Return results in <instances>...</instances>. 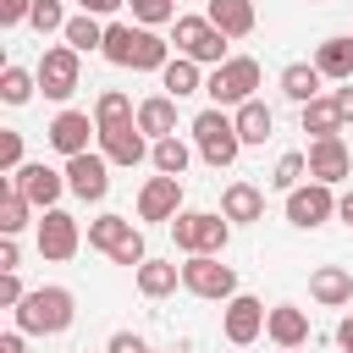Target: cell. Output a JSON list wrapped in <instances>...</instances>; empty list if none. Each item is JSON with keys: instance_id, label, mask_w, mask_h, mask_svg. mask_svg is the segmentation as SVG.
<instances>
[{"instance_id": "6da1fadb", "label": "cell", "mask_w": 353, "mask_h": 353, "mask_svg": "<svg viewBox=\"0 0 353 353\" xmlns=\"http://www.w3.org/2000/svg\"><path fill=\"white\" fill-rule=\"evenodd\" d=\"M11 314H17V331H28V336H61L77 320V298H72V287H33Z\"/></svg>"}, {"instance_id": "7a4b0ae2", "label": "cell", "mask_w": 353, "mask_h": 353, "mask_svg": "<svg viewBox=\"0 0 353 353\" xmlns=\"http://www.w3.org/2000/svg\"><path fill=\"white\" fill-rule=\"evenodd\" d=\"M193 143H199V154L221 171V165H232L237 154H243V138H237V121L221 110V105H210V110H199L193 116Z\"/></svg>"}, {"instance_id": "3957f363", "label": "cell", "mask_w": 353, "mask_h": 353, "mask_svg": "<svg viewBox=\"0 0 353 353\" xmlns=\"http://www.w3.org/2000/svg\"><path fill=\"white\" fill-rule=\"evenodd\" d=\"M254 88H259V61H254V55H226V61L204 77V94H210L221 110H226V105L237 110L243 99H254Z\"/></svg>"}, {"instance_id": "277c9868", "label": "cell", "mask_w": 353, "mask_h": 353, "mask_svg": "<svg viewBox=\"0 0 353 353\" xmlns=\"http://www.w3.org/2000/svg\"><path fill=\"white\" fill-rule=\"evenodd\" d=\"M171 237H176L182 254H221L226 237H232V221L215 215V210H182L171 221Z\"/></svg>"}, {"instance_id": "5b68a950", "label": "cell", "mask_w": 353, "mask_h": 353, "mask_svg": "<svg viewBox=\"0 0 353 353\" xmlns=\"http://www.w3.org/2000/svg\"><path fill=\"white\" fill-rule=\"evenodd\" d=\"M171 44H176V55H188L199 66H221L226 61V33L210 17H176L171 22Z\"/></svg>"}, {"instance_id": "8992f818", "label": "cell", "mask_w": 353, "mask_h": 353, "mask_svg": "<svg viewBox=\"0 0 353 353\" xmlns=\"http://www.w3.org/2000/svg\"><path fill=\"white\" fill-rule=\"evenodd\" d=\"M39 88H44V99H72L77 94V83H83V55L72 50V44H50L44 55H39Z\"/></svg>"}, {"instance_id": "52a82bcc", "label": "cell", "mask_w": 353, "mask_h": 353, "mask_svg": "<svg viewBox=\"0 0 353 353\" xmlns=\"http://www.w3.org/2000/svg\"><path fill=\"white\" fill-rule=\"evenodd\" d=\"M182 287L193 292V298H237V270L232 265H221V254H188V265H182Z\"/></svg>"}, {"instance_id": "ba28073f", "label": "cell", "mask_w": 353, "mask_h": 353, "mask_svg": "<svg viewBox=\"0 0 353 353\" xmlns=\"http://www.w3.org/2000/svg\"><path fill=\"white\" fill-rule=\"evenodd\" d=\"M331 215H336V193H331V182H314V176H309V182H298V188L287 193V221H292V226L309 232V226H325Z\"/></svg>"}, {"instance_id": "9c48e42d", "label": "cell", "mask_w": 353, "mask_h": 353, "mask_svg": "<svg viewBox=\"0 0 353 353\" xmlns=\"http://www.w3.org/2000/svg\"><path fill=\"white\" fill-rule=\"evenodd\" d=\"M66 188H72L83 204L105 199V193H110V160H105L99 149H83V154H72V160H66Z\"/></svg>"}, {"instance_id": "30bf717a", "label": "cell", "mask_w": 353, "mask_h": 353, "mask_svg": "<svg viewBox=\"0 0 353 353\" xmlns=\"http://www.w3.org/2000/svg\"><path fill=\"white\" fill-rule=\"evenodd\" d=\"M44 138H50V149L55 154H83L88 149V138H99V121H94V110H61L50 127H44Z\"/></svg>"}, {"instance_id": "8fae6325", "label": "cell", "mask_w": 353, "mask_h": 353, "mask_svg": "<svg viewBox=\"0 0 353 353\" xmlns=\"http://www.w3.org/2000/svg\"><path fill=\"white\" fill-rule=\"evenodd\" d=\"M6 182H17V188L33 199V210H55V199H61V193H72V188H66V171H55V165H44V160L17 165Z\"/></svg>"}, {"instance_id": "7c38bea8", "label": "cell", "mask_w": 353, "mask_h": 353, "mask_svg": "<svg viewBox=\"0 0 353 353\" xmlns=\"http://www.w3.org/2000/svg\"><path fill=\"white\" fill-rule=\"evenodd\" d=\"M265 303L259 298H248V292H237V298H226V314H221V331H226V342L232 347H248V342H259V331H265Z\"/></svg>"}, {"instance_id": "4fadbf2b", "label": "cell", "mask_w": 353, "mask_h": 353, "mask_svg": "<svg viewBox=\"0 0 353 353\" xmlns=\"http://www.w3.org/2000/svg\"><path fill=\"white\" fill-rule=\"evenodd\" d=\"M182 215V176H149L138 188V221H176Z\"/></svg>"}, {"instance_id": "5bb4252c", "label": "cell", "mask_w": 353, "mask_h": 353, "mask_svg": "<svg viewBox=\"0 0 353 353\" xmlns=\"http://www.w3.org/2000/svg\"><path fill=\"white\" fill-rule=\"evenodd\" d=\"M83 248V232H77V215H66V210H44V221H39V254L44 259H72Z\"/></svg>"}, {"instance_id": "9a60e30c", "label": "cell", "mask_w": 353, "mask_h": 353, "mask_svg": "<svg viewBox=\"0 0 353 353\" xmlns=\"http://www.w3.org/2000/svg\"><path fill=\"white\" fill-rule=\"evenodd\" d=\"M303 154H309V176H314V182H331V188H336V182L353 171V154H347L342 132H336V138H314Z\"/></svg>"}, {"instance_id": "2e32d148", "label": "cell", "mask_w": 353, "mask_h": 353, "mask_svg": "<svg viewBox=\"0 0 353 353\" xmlns=\"http://www.w3.org/2000/svg\"><path fill=\"white\" fill-rule=\"evenodd\" d=\"M149 149H154V143H143V127H138V121L99 132V154H105L110 165H138V160H149Z\"/></svg>"}, {"instance_id": "e0dca14e", "label": "cell", "mask_w": 353, "mask_h": 353, "mask_svg": "<svg viewBox=\"0 0 353 353\" xmlns=\"http://www.w3.org/2000/svg\"><path fill=\"white\" fill-rule=\"evenodd\" d=\"M265 331H270L276 347H303V342H309V309H298V303H276V309L265 314Z\"/></svg>"}, {"instance_id": "ac0fdd59", "label": "cell", "mask_w": 353, "mask_h": 353, "mask_svg": "<svg viewBox=\"0 0 353 353\" xmlns=\"http://www.w3.org/2000/svg\"><path fill=\"white\" fill-rule=\"evenodd\" d=\"M298 121H303V132H314V138H336V132L347 127L336 94H314L309 105H298Z\"/></svg>"}, {"instance_id": "d6986e66", "label": "cell", "mask_w": 353, "mask_h": 353, "mask_svg": "<svg viewBox=\"0 0 353 353\" xmlns=\"http://www.w3.org/2000/svg\"><path fill=\"white\" fill-rule=\"evenodd\" d=\"M309 298L325 303V309L353 303V270H342V265H320V270L309 276Z\"/></svg>"}, {"instance_id": "ffe728a7", "label": "cell", "mask_w": 353, "mask_h": 353, "mask_svg": "<svg viewBox=\"0 0 353 353\" xmlns=\"http://www.w3.org/2000/svg\"><path fill=\"white\" fill-rule=\"evenodd\" d=\"M314 66H320L331 83H353V33H331V39H320Z\"/></svg>"}, {"instance_id": "44dd1931", "label": "cell", "mask_w": 353, "mask_h": 353, "mask_svg": "<svg viewBox=\"0 0 353 353\" xmlns=\"http://www.w3.org/2000/svg\"><path fill=\"white\" fill-rule=\"evenodd\" d=\"M221 215L237 221V226H248V221L265 215V193H259L254 182H226V193H221Z\"/></svg>"}, {"instance_id": "7402d4cb", "label": "cell", "mask_w": 353, "mask_h": 353, "mask_svg": "<svg viewBox=\"0 0 353 353\" xmlns=\"http://www.w3.org/2000/svg\"><path fill=\"white\" fill-rule=\"evenodd\" d=\"M138 127H143V138H171L176 132V99L171 94L138 99Z\"/></svg>"}, {"instance_id": "603a6c76", "label": "cell", "mask_w": 353, "mask_h": 353, "mask_svg": "<svg viewBox=\"0 0 353 353\" xmlns=\"http://www.w3.org/2000/svg\"><path fill=\"white\" fill-rule=\"evenodd\" d=\"M226 39H248L254 33V0H210V11H204Z\"/></svg>"}, {"instance_id": "cb8c5ba5", "label": "cell", "mask_w": 353, "mask_h": 353, "mask_svg": "<svg viewBox=\"0 0 353 353\" xmlns=\"http://www.w3.org/2000/svg\"><path fill=\"white\" fill-rule=\"evenodd\" d=\"M160 88H165L171 99H188V94H199V88H204V72H199V61H188V55H171V61L160 66Z\"/></svg>"}, {"instance_id": "d4e9b609", "label": "cell", "mask_w": 353, "mask_h": 353, "mask_svg": "<svg viewBox=\"0 0 353 353\" xmlns=\"http://www.w3.org/2000/svg\"><path fill=\"white\" fill-rule=\"evenodd\" d=\"M320 83H325V72H320L314 61H292V66H281V94H287L292 105H309V99L320 94Z\"/></svg>"}, {"instance_id": "484cf974", "label": "cell", "mask_w": 353, "mask_h": 353, "mask_svg": "<svg viewBox=\"0 0 353 353\" xmlns=\"http://www.w3.org/2000/svg\"><path fill=\"white\" fill-rule=\"evenodd\" d=\"M232 121H237V138H243V143H265V138L276 132V116H270L265 99H243V105L232 110Z\"/></svg>"}, {"instance_id": "4316f807", "label": "cell", "mask_w": 353, "mask_h": 353, "mask_svg": "<svg viewBox=\"0 0 353 353\" xmlns=\"http://www.w3.org/2000/svg\"><path fill=\"white\" fill-rule=\"evenodd\" d=\"M132 276H138V292H143V298H165V292H176L182 265H171V259H143Z\"/></svg>"}, {"instance_id": "83f0119b", "label": "cell", "mask_w": 353, "mask_h": 353, "mask_svg": "<svg viewBox=\"0 0 353 353\" xmlns=\"http://www.w3.org/2000/svg\"><path fill=\"white\" fill-rule=\"evenodd\" d=\"M94 121H99V132H105V127H127V121H138V105H132L121 88H105V94L94 99Z\"/></svg>"}, {"instance_id": "f1b7e54d", "label": "cell", "mask_w": 353, "mask_h": 353, "mask_svg": "<svg viewBox=\"0 0 353 353\" xmlns=\"http://www.w3.org/2000/svg\"><path fill=\"white\" fill-rule=\"evenodd\" d=\"M77 55H88V50H105V22L99 17H88V11H77L72 22H66V33H61Z\"/></svg>"}, {"instance_id": "f546056e", "label": "cell", "mask_w": 353, "mask_h": 353, "mask_svg": "<svg viewBox=\"0 0 353 353\" xmlns=\"http://www.w3.org/2000/svg\"><path fill=\"white\" fill-rule=\"evenodd\" d=\"M33 88H39V72H28V66H17V61L0 66V99H6V105H28Z\"/></svg>"}, {"instance_id": "4dcf8cb0", "label": "cell", "mask_w": 353, "mask_h": 353, "mask_svg": "<svg viewBox=\"0 0 353 353\" xmlns=\"http://www.w3.org/2000/svg\"><path fill=\"white\" fill-rule=\"evenodd\" d=\"M188 160H193V149L171 132V138H154V149H149V165L154 171H165V176H182L188 171Z\"/></svg>"}, {"instance_id": "1f68e13d", "label": "cell", "mask_w": 353, "mask_h": 353, "mask_svg": "<svg viewBox=\"0 0 353 353\" xmlns=\"http://www.w3.org/2000/svg\"><path fill=\"white\" fill-rule=\"evenodd\" d=\"M28 210H33V199H28L17 182H6V188H0V232L17 237V232L28 226Z\"/></svg>"}, {"instance_id": "d6a6232c", "label": "cell", "mask_w": 353, "mask_h": 353, "mask_svg": "<svg viewBox=\"0 0 353 353\" xmlns=\"http://www.w3.org/2000/svg\"><path fill=\"white\" fill-rule=\"evenodd\" d=\"M132 39H138V28L132 22H105V61L110 66H132Z\"/></svg>"}, {"instance_id": "836d02e7", "label": "cell", "mask_w": 353, "mask_h": 353, "mask_svg": "<svg viewBox=\"0 0 353 353\" xmlns=\"http://www.w3.org/2000/svg\"><path fill=\"white\" fill-rule=\"evenodd\" d=\"M127 232H132V221H127V215H99V221H88V248L110 254V248H116Z\"/></svg>"}, {"instance_id": "e575fe53", "label": "cell", "mask_w": 353, "mask_h": 353, "mask_svg": "<svg viewBox=\"0 0 353 353\" xmlns=\"http://www.w3.org/2000/svg\"><path fill=\"white\" fill-rule=\"evenodd\" d=\"M303 176H309V154H303V149H287V154L276 160V171H270V188L292 193V188H298Z\"/></svg>"}, {"instance_id": "d590c367", "label": "cell", "mask_w": 353, "mask_h": 353, "mask_svg": "<svg viewBox=\"0 0 353 353\" xmlns=\"http://www.w3.org/2000/svg\"><path fill=\"white\" fill-rule=\"evenodd\" d=\"M132 6V22L138 28H165V22H176V0H127Z\"/></svg>"}, {"instance_id": "8d00e7d4", "label": "cell", "mask_w": 353, "mask_h": 353, "mask_svg": "<svg viewBox=\"0 0 353 353\" xmlns=\"http://www.w3.org/2000/svg\"><path fill=\"white\" fill-rule=\"evenodd\" d=\"M28 22H33V33H66V11H61V0H33V11H28Z\"/></svg>"}, {"instance_id": "74e56055", "label": "cell", "mask_w": 353, "mask_h": 353, "mask_svg": "<svg viewBox=\"0 0 353 353\" xmlns=\"http://www.w3.org/2000/svg\"><path fill=\"white\" fill-rule=\"evenodd\" d=\"M110 259H116V265H127V270H138V265L149 259V248H143V232L132 226V232H127V237H121V243L110 248Z\"/></svg>"}, {"instance_id": "f35d334b", "label": "cell", "mask_w": 353, "mask_h": 353, "mask_svg": "<svg viewBox=\"0 0 353 353\" xmlns=\"http://www.w3.org/2000/svg\"><path fill=\"white\" fill-rule=\"evenodd\" d=\"M17 165H28V160H22V132H11V127H6V132H0V171L11 176Z\"/></svg>"}, {"instance_id": "ab89813d", "label": "cell", "mask_w": 353, "mask_h": 353, "mask_svg": "<svg viewBox=\"0 0 353 353\" xmlns=\"http://www.w3.org/2000/svg\"><path fill=\"white\" fill-rule=\"evenodd\" d=\"M22 298H28V287L17 281V270H0V303H6V309H17Z\"/></svg>"}, {"instance_id": "60d3db41", "label": "cell", "mask_w": 353, "mask_h": 353, "mask_svg": "<svg viewBox=\"0 0 353 353\" xmlns=\"http://www.w3.org/2000/svg\"><path fill=\"white\" fill-rule=\"evenodd\" d=\"M105 353H149V342H143L138 331H116V336L105 342Z\"/></svg>"}, {"instance_id": "b9f144b4", "label": "cell", "mask_w": 353, "mask_h": 353, "mask_svg": "<svg viewBox=\"0 0 353 353\" xmlns=\"http://www.w3.org/2000/svg\"><path fill=\"white\" fill-rule=\"evenodd\" d=\"M28 11H33V0H0V28H17V22H28Z\"/></svg>"}, {"instance_id": "7bdbcfd3", "label": "cell", "mask_w": 353, "mask_h": 353, "mask_svg": "<svg viewBox=\"0 0 353 353\" xmlns=\"http://www.w3.org/2000/svg\"><path fill=\"white\" fill-rule=\"evenodd\" d=\"M17 265H22V248H17V237L0 232V270H17Z\"/></svg>"}, {"instance_id": "ee69618b", "label": "cell", "mask_w": 353, "mask_h": 353, "mask_svg": "<svg viewBox=\"0 0 353 353\" xmlns=\"http://www.w3.org/2000/svg\"><path fill=\"white\" fill-rule=\"evenodd\" d=\"M127 0H77V11H88V17H110V11H121Z\"/></svg>"}, {"instance_id": "f6af8a7d", "label": "cell", "mask_w": 353, "mask_h": 353, "mask_svg": "<svg viewBox=\"0 0 353 353\" xmlns=\"http://www.w3.org/2000/svg\"><path fill=\"white\" fill-rule=\"evenodd\" d=\"M22 336H28V331H6V336H0V353H28Z\"/></svg>"}, {"instance_id": "bcb514c9", "label": "cell", "mask_w": 353, "mask_h": 353, "mask_svg": "<svg viewBox=\"0 0 353 353\" xmlns=\"http://www.w3.org/2000/svg\"><path fill=\"white\" fill-rule=\"evenodd\" d=\"M336 221H347V226H353V188H347V193H336Z\"/></svg>"}, {"instance_id": "7dc6e473", "label": "cell", "mask_w": 353, "mask_h": 353, "mask_svg": "<svg viewBox=\"0 0 353 353\" xmlns=\"http://www.w3.org/2000/svg\"><path fill=\"white\" fill-rule=\"evenodd\" d=\"M336 342H342V353H353V314H342V325H336Z\"/></svg>"}, {"instance_id": "c3c4849f", "label": "cell", "mask_w": 353, "mask_h": 353, "mask_svg": "<svg viewBox=\"0 0 353 353\" xmlns=\"http://www.w3.org/2000/svg\"><path fill=\"white\" fill-rule=\"evenodd\" d=\"M336 105H342V116L353 121V88H336Z\"/></svg>"}, {"instance_id": "681fc988", "label": "cell", "mask_w": 353, "mask_h": 353, "mask_svg": "<svg viewBox=\"0 0 353 353\" xmlns=\"http://www.w3.org/2000/svg\"><path fill=\"white\" fill-rule=\"evenodd\" d=\"M281 353H298V347H281Z\"/></svg>"}]
</instances>
